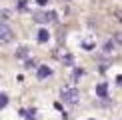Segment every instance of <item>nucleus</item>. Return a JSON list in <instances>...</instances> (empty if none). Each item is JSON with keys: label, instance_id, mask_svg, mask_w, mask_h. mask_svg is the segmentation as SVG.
Here are the masks:
<instances>
[{"label": "nucleus", "instance_id": "nucleus-1", "mask_svg": "<svg viewBox=\"0 0 122 120\" xmlns=\"http://www.w3.org/2000/svg\"><path fill=\"white\" fill-rule=\"evenodd\" d=\"M60 96H62V100L66 104H70V106H76V104L80 102V92H78V88H70V86H66L60 90Z\"/></svg>", "mask_w": 122, "mask_h": 120}, {"label": "nucleus", "instance_id": "nucleus-2", "mask_svg": "<svg viewBox=\"0 0 122 120\" xmlns=\"http://www.w3.org/2000/svg\"><path fill=\"white\" fill-rule=\"evenodd\" d=\"M0 40H2L4 44H8V42H12V40H14V32H12V28H10L6 22L0 24Z\"/></svg>", "mask_w": 122, "mask_h": 120}, {"label": "nucleus", "instance_id": "nucleus-3", "mask_svg": "<svg viewBox=\"0 0 122 120\" xmlns=\"http://www.w3.org/2000/svg\"><path fill=\"white\" fill-rule=\"evenodd\" d=\"M36 76H38L40 80H46V78H50V76H52V68H50V66H46V64H42V66H38Z\"/></svg>", "mask_w": 122, "mask_h": 120}, {"label": "nucleus", "instance_id": "nucleus-4", "mask_svg": "<svg viewBox=\"0 0 122 120\" xmlns=\"http://www.w3.org/2000/svg\"><path fill=\"white\" fill-rule=\"evenodd\" d=\"M28 54H30V48H28V46H20V48L16 50V58H18V60H26Z\"/></svg>", "mask_w": 122, "mask_h": 120}, {"label": "nucleus", "instance_id": "nucleus-5", "mask_svg": "<svg viewBox=\"0 0 122 120\" xmlns=\"http://www.w3.org/2000/svg\"><path fill=\"white\" fill-rule=\"evenodd\" d=\"M96 96H100V98H106V96H108V86H106L104 82L96 86Z\"/></svg>", "mask_w": 122, "mask_h": 120}, {"label": "nucleus", "instance_id": "nucleus-6", "mask_svg": "<svg viewBox=\"0 0 122 120\" xmlns=\"http://www.w3.org/2000/svg\"><path fill=\"white\" fill-rule=\"evenodd\" d=\"M48 38H50V32H48L46 28H40L38 30V42L44 44V42H48Z\"/></svg>", "mask_w": 122, "mask_h": 120}, {"label": "nucleus", "instance_id": "nucleus-7", "mask_svg": "<svg viewBox=\"0 0 122 120\" xmlns=\"http://www.w3.org/2000/svg\"><path fill=\"white\" fill-rule=\"evenodd\" d=\"M20 114H22L26 120H36V110H26V108H22V110H20Z\"/></svg>", "mask_w": 122, "mask_h": 120}, {"label": "nucleus", "instance_id": "nucleus-8", "mask_svg": "<svg viewBox=\"0 0 122 120\" xmlns=\"http://www.w3.org/2000/svg\"><path fill=\"white\" fill-rule=\"evenodd\" d=\"M102 50L104 52H112L114 50V40H106V42L102 44Z\"/></svg>", "mask_w": 122, "mask_h": 120}, {"label": "nucleus", "instance_id": "nucleus-9", "mask_svg": "<svg viewBox=\"0 0 122 120\" xmlns=\"http://www.w3.org/2000/svg\"><path fill=\"white\" fill-rule=\"evenodd\" d=\"M84 76V68H74V74H72V78L74 80H80Z\"/></svg>", "mask_w": 122, "mask_h": 120}, {"label": "nucleus", "instance_id": "nucleus-10", "mask_svg": "<svg viewBox=\"0 0 122 120\" xmlns=\"http://www.w3.org/2000/svg\"><path fill=\"white\" fill-rule=\"evenodd\" d=\"M8 106V94H0V108Z\"/></svg>", "mask_w": 122, "mask_h": 120}, {"label": "nucleus", "instance_id": "nucleus-11", "mask_svg": "<svg viewBox=\"0 0 122 120\" xmlns=\"http://www.w3.org/2000/svg\"><path fill=\"white\" fill-rule=\"evenodd\" d=\"M112 40H114L116 44H120V46H122V32H114V38Z\"/></svg>", "mask_w": 122, "mask_h": 120}, {"label": "nucleus", "instance_id": "nucleus-12", "mask_svg": "<svg viewBox=\"0 0 122 120\" xmlns=\"http://www.w3.org/2000/svg\"><path fill=\"white\" fill-rule=\"evenodd\" d=\"M62 62H64V64H72V56H70V54H64V56H62Z\"/></svg>", "mask_w": 122, "mask_h": 120}, {"label": "nucleus", "instance_id": "nucleus-13", "mask_svg": "<svg viewBox=\"0 0 122 120\" xmlns=\"http://www.w3.org/2000/svg\"><path fill=\"white\" fill-rule=\"evenodd\" d=\"M18 6H20L18 10H26V2H24V0H20V2H18Z\"/></svg>", "mask_w": 122, "mask_h": 120}, {"label": "nucleus", "instance_id": "nucleus-14", "mask_svg": "<svg viewBox=\"0 0 122 120\" xmlns=\"http://www.w3.org/2000/svg\"><path fill=\"white\" fill-rule=\"evenodd\" d=\"M116 82H118V86H122V74H120L118 78H116Z\"/></svg>", "mask_w": 122, "mask_h": 120}, {"label": "nucleus", "instance_id": "nucleus-15", "mask_svg": "<svg viewBox=\"0 0 122 120\" xmlns=\"http://www.w3.org/2000/svg\"><path fill=\"white\" fill-rule=\"evenodd\" d=\"M88 120H96V118H88Z\"/></svg>", "mask_w": 122, "mask_h": 120}]
</instances>
